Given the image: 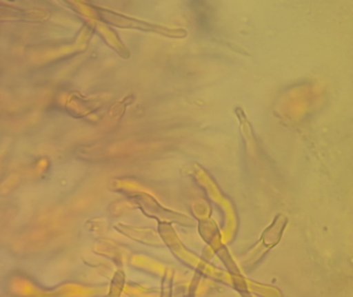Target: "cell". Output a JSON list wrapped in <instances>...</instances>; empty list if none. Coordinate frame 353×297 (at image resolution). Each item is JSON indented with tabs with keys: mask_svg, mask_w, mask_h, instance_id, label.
<instances>
[{
	"mask_svg": "<svg viewBox=\"0 0 353 297\" xmlns=\"http://www.w3.org/2000/svg\"><path fill=\"white\" fill-rule=\"evenodd\" d=\"M99 12H101V19L105 22L114 24L115 26L140 29V30L149 31V32L161 33V34L172 37H184L186 35V31L184 30H176V29H169L159 26V25L150 24V23L144 22V21L137 20V19L130 18V17L111 12V10H99Z\"/></svg>",
	"mask_w": 353,
	"mask_h": 297,
	"instance_id": "cell-1",
	"label": "cell"
}]
</instances>
